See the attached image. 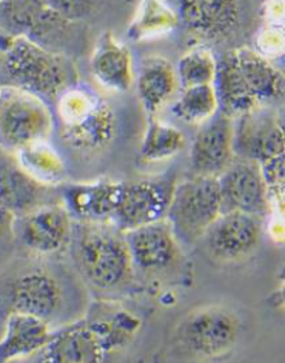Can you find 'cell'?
Wrapping results in <instances>:
<instances>
[{"instance_id": "cell-31", "label": "cell", "mask_w": 285, "mask_h": 363, "mask_svg": "<svg viewBox=\"0 0 285 363\" xmlns=\"http://www.w3.org/2000/svg\"><path fill=\"white\" fill-rule=\"evenodd\" d=\"M12 40V36H9L8 33H6V32L0 28V68L3 65L4 57H6V51H8L9 46H11Z\"/></svg>"}, {"instance_id": "cell-7", "label": "cell", "mask_w": 285, "mask_h": 363, "mask_svg": "<svg viewBox=\"0 0 285 363\" xmlns=\"http://www.w3.org/2000/svg\"><path fill=\"white\" fill-rule=\"evenodd\" d=\"M222 213V196L216 176L195 175L174 186L166 219L181 242L191 244L204 236Z\"/></svg>"}, {"instance_id": "cell-10", "label": "cell", "mask_w": 285, "mask_h": 363, "mask_svg": "<svg viewBox=\"0 0 285 363\" xmlns=\"http://www.w3.org/2000/svg\"><path fill=\"white\" fill-rule=\"evenodd\" d=\"M177 17L192 36L223 41L241 27L245 0H177Z\"/></svg>"}, {"instance_id": "cell-23", "label": "cell", "mask_w": 285, "mask_h": 363, "mask_svg": "<svg viewBox=\"0 0 285 363\" xmlns=\"http://www.w3.org/2000/svg\"><path fill=\"white\" fill-rule=\"evenodd\" d=\"M14 156L17 157L19 169L44 186L60 184L65 177V166L62 157L48 140L27 145Z\"/></svg>"}, {"instance_id": "cell-13", "label": "cell", "mask_w": 285, "mask_h": 363, "mask_svg": "<svg viewBox=\"0 0 285 363\" xmlns=\"http://www.w3.org/2000/svg\"><path fill=\"white\" fill-rule=\"evenodd\" d=\"M233 118L216 113L203 123L192 143L190 166L199 176H218L236 158L233 150Z\"/></svg>"}, {"instance_id": "cell-5", "label": "cell", "mask_w": 285, "mask_h": 363, "mask_svg": "<svg viewBox=\"0 0 285 363\" xmlns=\"http://www.w3.org/2000/svg\"><path fill=\"white\" fill-rule=\"evenodd\" d=\"M54 126L44 99L23 88L0 84V148L17 153L27 145L48 140Z\"/></svg>"}, {"instance_id": "cell-8", "label": "cell", "mask_w": 285, "mask_h": 363, "mask_svg": "<svg viewBox=\"0 0 285 363\" xmlns=\"http://www.w3.org/2000/svg\"><path fill=\"white\" fill-rule=\"evenodd\" d=\"M241 323L223 305L200 307L187 315L177 329L181 345L199 357H219L230 352L240 337Z\"/></svg>"}, {"instance_id": "cell-2", "label": "cell", "mask_w": 285, "mask_h": 363, "mask_svg": "<svg viewBox=\"0 0 285 363\" xmlns=\"http://www.w3.org/2000/svg\"><path fill=\"white\" fill-rule=\"evenodd\" d=\"M73 254L83 277L94 289L113 291L128 284L134 263L125 236L102 222L73 223Z\"/></svg>"}, {"instance_id": "cell-33", "label": "cell", "mask_w": 285, "mask_h": 363, "mask_svg": "<svg viewBox=\"0 0 285 363\" xmlns=\"http://www.w3.org/2000/svg\"><path fill=\"white\" fill-rule=\"evenodd\" d=\"M276 119H278V124H279L280 130H281V134H283L285 145V106L281 107L279 113H276Z\"/></svg>"}, {"instance_id": "cell-18", "label": "cell", "mask_w": 285, "mask_h": 363, "mask_svg": "<svg viewBox=\"0 0 285 363\" xmlns=\"http://www.w3.org/2000/svg\"><path fill=\"white\" fill-rule=\"evenodd\" d=\"M123 182H79L64 189L65 208L79 220L112 219L118 208Z\"/></svg>"}, {"instance_id": "cell-12", "label": "cell", "mask_w": 285, "mask_h": 363, "mask_svg": "<svg viewBox=\"0 0 285 363\" xmlns=\"http://www.w3.org/2000/svg\"><path fill=\"white\" fill-rule=\"evenodd\" d=\"M211 257L220 262H237L250 257L260 242V217L243 212H227L205 232Z\"/></svg>"}, {"instance_id": "cell-34", "label": "cell", "mask_w": 285, "mask_h": 363, "mask_svg": "<svg viewBox=\"0 0 285 363\" xmlns=\"http://www.w3.org/2000/svg\"><path fill=\"white\" fill-rule=\"evenodd\" d=\"M280 294H281V300L285 303V281L283 283V286H281V291H280Z\"/></svg>"}, {"instance_id": "cell-16", "label": "cell", "mask_w": 285, "mask_h": 363, "mask_svg": "<svg viewBox=\"0 0 285 363\" xmlns=\"http://www.w3.org/2000/svg\"><path fill=\"white\" fill-rule=\"evenodd\" d=\"M73 222L68 209L57 204H43L22 217L23 244L40 255L62 250L72 238Z\"/></svg>"}, {"instance_id": "cell-26", "label": "cell", "mask_w": 285, "mask_h": 363, "mask_svg": "<svg viewBox=\"0 0 285 363\" xmlns=\"http://www.w3.org/2000/svg\"><path fill=\"white\" fill-rule=\"evenodd\" d=\"M184 147L185 137L179 129L162 123L155 116L149 118L148 126L140 147V157L144 162L166 161L179 155Z\"/></svg>"}, {"instance_id": "cell-9", "label": "cell", "mask_w": 285, "mask_h": 363, "mask_svg": "<svg viewBox=\"0 0 285 363\" xmlns=\"http://www.w3.org/2000/svg\"><path fill=\"white\" fill-rule=\"evenodd\" d=\"M174 186L167 177L123 182L118 208L112 217L118 231H130L166 219Z\"/></svg>"}, {"instance_id": "cell-21", "label": "cell", "mask_w": 285, "mask_h": 363, "mask_svg": "<svg viewBox=\"0 0 285 363\" xmlns=\"http://www.w3.org/2000/svg\"><path fill=\"white\" fill-rule=\"evenodd\" d=\"M179 77L167 59L148 57L142 59L138 74L137 92L145 111L155 116L174 97Z\"/></svg>"}, {"instance_id": "cell-27", "label": "cell", "mask_w": 285, "mask_h": 363, "mask_svg": "<svg viewBox=\"0 0 285 363\" xmlns=\"http://www.w3.org/2000/svg\"><path fill=\"white\" fill-rule=\"evenodd\" d=\"M219 110L217 94L213 84L184 88L180 99L172 106V113L190 124L205 123Z\"/></svg>"}, {"instance_id": "cell-35", "label": "cell", "mask_w": 285, "mask_h": 363, "mask_svg": "<svg viewBox=\"0 0 285 363\" xmlns=\"http://www.w3.org/2000/svg\"><path fill=\"white\" fill-rule=\"evenodd\" d=\"M283 92L285 94V79H284V86H283Z\"/></svg>"}, {"instance_id": "cell-29", "label": "cell", "mask_w": 285, "mask_h": 363, "mask_svg": "<svg viewBox=\"0 0 285 363\" xmlns=\"http://www.w3.org/2000/svg\"><path fill=\"white\" fill-rule=\"evenodd\" d=\"M211 51L195 49L181 57L177 65V77L184 88L213 84L217 72V64Z\"/></svg>"}, {"instance_id": "cell-6", "label": "cell", "mask_w": 285, "mask_h": 363, "mask_svg": "<svg viewBox=\"0 0 285 363\" xmlns=\"http://www.w3.org/2000/svg\"><path fill=\"white\" fill-rule=\"evenodd\" d=\"M125 345V330L118 313L111 319L94 320L69 326L36 353L40 362H99L106 353Z\"/></svg>"}, {"instance_id": "cell-32", "label": "cell", "mask_w": 285, "mask_h": 363, "mask_svg": "<svg viewBox=\"0 0 285 363\" xmlns=\"http://www.w3.org/2000/svg\"><path fill=\"white\" fill-rule=\"evenodd\" d=\"M12 217L13 214L4 207L3 201L0 199V236L6 232V227L9 225Z\"/></svg>"}, {"instance_id": "cell-30", "label": "cell", "mask_w": 285, "mask_h": 363, "mask_svg": "<svg viewBox=\"0 0 285 363\" xmlns=\"http://www.w3.org/2000/svg\"><path fill=\"white\" fill-rule=\"evenodd\" d=\"M261 171L267 188L285 191V152L261 163Z\"/></svg>"}, {"instance_id": "cell-19", "label": "cell", "mask_w": 285, "mask_h": 363, "mask_svg": "<svg viewBox=\"0 0 285 363\" xmlns=\"http://www.w3.org/2000/svg\"><path fill=\"white\" fill-rule=\"evenodd\" d=\"M91 73L101 86L118 94L128 92L133 86L130 52L110 32L97 40L91 57Z\"/></svg>"}, {"instance_id": "cell-1", "label": "cell", "mask_w": 285, "mask_h": 363, "mask_svg": "<svg viewBox=\"0 0 285 363\" xmlns=\"http://www.w3.org/2000/svg\"><path fill=\"white\" fill-rule=\"evenodd\" d=\"M78 83L72 57L46 49L25 36L13 38L0 68V84H11L56 100Z\"/></svg>"}, {"instance_id": "cell-20", "label": "cell", "mask_w": 285, "mask_h": 363, "mask_svg": "<svg viewBox=\"0 0 285 363\" xmlns=\"http://www.w3.org/2000/svg\"><path fill=\"white\" fill-rule=\"evenodd\" d=\"M51 337L48 321L28 313H9L0 339V363L31 357L48 345Z\"/></svg>"}, {"instance_id": "cell-14", "label": "cell", "mask_w": 285, "mask_h": 363, "mask_svg": "<svg viewBox=\"0 0 285 363\" xmlns=\"http://www.w3.org/2000/svg\"><path fill=\"white\" fill-rule=\"evenodd\" d=\"M235 156L264 163L285 152L276 113L257 107L238 116L233 135Z\"/></svg>"}, {"instance_id": "cell-15", "label": "cell", "mask_w": 285, "mask_h": 363, "mask_svg": "<svg viewBox=\"0 0 285 363\" xmlns=\"http://www.w3.org/2000/svg\"><path fill=\"white\" fill-rule=\"evenodd\" d=\"M11 313H28L48 321L62 311V284L48 270L26 272L11 289Z\"/></svg>"}, {"instance_id": "cell-11", "label": "cell", "mask_w": 285, "mask_h": 363, "mask_svg": "<svg viewBox=\"0 0 285 363\" xmlns=\"http://www.w3.org/2000/svg\"><path fill=\"white\" fill-rule=\"evenodd\" d=\"M218 182L222 196V213L243 212L257 217L267 213L269 188L260 163L236 157L218 176Z\"/></svg>"}, {"instance_id": "cell-25", "label": "cell", "mask_w": 285, "mask_h": 363, "mask_svg": "<svg viewBox=\"0 0 285 363\" xmlns=\"http://www.w3.org/2000/svg\"><path fill=\"white\" fill-rule=\"evenodd\" d=\"M44 185L32 180L22 169H6L0 174V199L13 214H25L40 207Z\"/></svg>"}, {"instance_id": "cell-22", "label": "cell", "mask_w": 285, "mask_h": 363, "mask_svg": "<svg viewBox=\"0 0 285 363\" xmlns=\"http://www.w3.org/2000/svg\"><path fill=\"white\" fill-rule=\"evenodd\" d=\"M213 86L217 94L219 111L230 118H238L259 105L242 77L235 52L218 64Z\"/></svg>"}, {"instance_id": "cell-28", "label": "cell", "mask_w": 285, "mask_h": 363, "mask_svg": "<svg viewBox=\"0 0 285 363\" xmlns=\"http://www.w3.org/2000/svg\"><path fill=\"white\" fill-rule=\"evenodd\" d=\"M177 22V14L162 0H140L129 35L137 40L155 38L172 30Z\"/></svg>"}, {"instance_id": "cell-3", "label": "cell", "mask_w": 285, "mask_h": 363, "mask_svg": "<svg viewBox=\"0 0 285 363\" xmlns=\"http://www.w3.org/2000/svg\"><path fill=\"white\" fill-rule=\"evenodd\" d=\"M60 138L79 152H94L110 145L116 132L111 107L87 88L70 87L57 99Z\"/></svg>"}, {"instance_id": "cell-24", "label": "cell", "mask_w": 285, "mask_h": 363, "mask_svg": "<svg viewBox=\"0 0 285 363\" xmlns=\"http://www.w3.org/2000/svg\"><path fill=\"white\" fill-rule=\"evenodd\" d=\"M235 57L250 92L254 94L259 104L261 101L276 99L284 94V79H281L279 73L254 51L242 49L235 52Z\"/></svg>"}, {"instance_id": "cell-4", "label": "cell", "mask_w": 285, "mask_h": 363, "mask_svg": "<svg viewBox=\"0 0 285 363\" xmlns=\"http://www.w3.org/2000/svg\"><path fill=\"white\" fill-rule=\"evenodd\" d=\"M77 22L64 17L50 0H0V28L25 36L51 51L68 55ZM69 57V55H68Z\"/></svg>"}, {"instance_id": "cell-17", "label": "cell", "mask_w": 285, "mask_h": 363, "mask_svg": "<svg viewBox=\"0 0 285 363\" xmlns=\"http://www.w3.org/2000/svg\"><path fill=\"white\" fill-rule=\"evenodd\" d=\"M134 267L142 270L167 268L180 255L179 240L167 219L124 232Z\"/></svg>"}]
</instances>
